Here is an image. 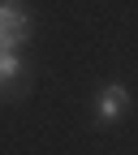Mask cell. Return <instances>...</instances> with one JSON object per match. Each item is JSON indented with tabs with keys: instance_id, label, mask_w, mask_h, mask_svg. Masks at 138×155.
<instances>
[{
	"instance_id": "1",
	"label": "cell",
	"mask_w": 138,
	"mask_h": 155,
	"mask_svg": "<svg viewBox=\"0 0 138 155\" xmlns=\"http://www.w3.org/2000/svg\"><path fill=\"white\" fill-rule=\"evenodd\" d=\"M35 35V17L26 0H0V52H22Z\"/></svg>"
},
{
	"instance_id": "3",
	"label": "cell",
	"mask_w": 138,
	"mask_h": 155,
	"mask_svg": "<svg viewBox=\"0 0 138 155\" xmlns=\"http://www.w3.org/2000/svg\"><path fill=\"white\" fill-rule=\"evenodd\" d=\"M30 91V65L22 52H0V99H22Z\"/></svg>"
},
{
	"instance_id": "2",
	"label": "cell",
	"mask_w": 138,
	"mask_h": 155,
	"mask_svg": "<svg viewBox=\"0 0 138 155\" xmlns=\"http://www.w3.org/2000/svg\"><path fill=\"white\" fill-rule=\"evenodd\" d=\"M130 108H134V95H130L125 82H108V86H99V91H95V104H91L95 125H116V121H125Z\"/></svg>"
}]
</instances>
